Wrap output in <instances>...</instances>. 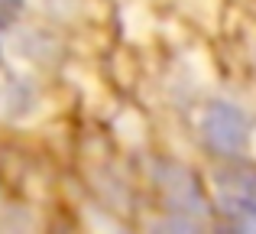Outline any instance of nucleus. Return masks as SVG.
Segmentation results:
<instances>
[{"label": "nucleus", "mask_w": 256, "mask_h": 234, "mask_svg": "<svg viewBox=\"0 0 256 234\" xmlns=\"http://www.w3.org/2000/svg\"><path fill=\"white\" fill-rule=\"evenodd\" d=\"M201 143L208 146V153H214L218 159H237L244 156L246 143H250V117L244 108L230 101H214L201 114Z\"/></svg>", "instance_id": "obj_1"}, {"label": "nucleus", "mask_w": 256, "mask_h": 234, "mask_svg": "<svg viewBox=\"0 0 256 234\" xmlns=\"http://www.w3.org/2000/svg\"><path fill=\"white\" fill-rule=\"evenodd\" d=\"M214 205L237 231L256 234V169L227 166L214 176Z\"/></svg>", "instance_id": "obj_2"}, {"label": "nucleus", "mask_w": 256, "mask_h": 234, "mask_svg": "<svg viewBox=\"0 0 256 234\" xmlns=\"http://www.w3.org/2000/svg\"><path fill=\"white\" fill-rule=\"evenodd\" d=\"M159 182H162L169 211H185V215L204 218V195H201L198 182H194V176L188 169H182V166H166Z\"/></svg>", "instance_id": "obj_3"}, {"label": "nucleus", "mask_w": 256, "mask_h": 234, "mask_svg": "<svg viewBox=\"0 0 256 234\" xmlns=\"http://www.w3.org/2000/svg\"><path fill=\"white\" fill-rule=\"evenodd\" d=\"M20 10H23V0H0V30L10 26L20 17Z\"/></svg>", "instance_id": "obj_4"}]
</instances>
